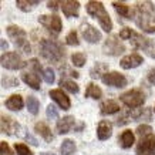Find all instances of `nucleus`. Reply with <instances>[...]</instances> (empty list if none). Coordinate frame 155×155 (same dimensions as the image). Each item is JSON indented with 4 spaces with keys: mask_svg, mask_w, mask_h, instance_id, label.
I'll use <instances>...</instances> for the list:
<instances>
[{
    "mask_svg": "<svg viewBox=\"0 0 155 155\" xmlns=\"http://www.w3.org/2000/svg\"><path fill=\"white\" fill-rule=\"evenodd\" d=\"M135 23L147 33H155V6L151 2L135 3Z\"/></svg>",
    "mask_w": 155,
    "mask_h": 155,
    "instance_id": "1",
    "label": "nucleus"
},
{
    "mask_svg": "<svg viewBox=\"0 0 155 155\" xmlns=\"http://www.w3.org/2000/svg\"><path fill=\"white\" fill-rule=\"evenodd\" d=\"M40 53L43 58H46L50 63L58 64L61 60H64V47L54 38H43L40 41Z\"/></svg>",
    "mask_w": 155,
    "mask_h": 155,
    "instance_id": "2",
    "label": "nucleus"
},
{
    "mask_svg": "<svg viewBox=\"0 0 155 155\" xmlns=\"http://www.w3.org/2000/svg\"><path fill=\"white\" fill-rule=\"evenodd\" d=\"M85 9H87V13L90 16H93V17H95V19L98 20L100 26H101V28H103L104 31L110 33L113 30L111 17L107 13V10H105V7H104V5L101 2H88L87 6H85Z\"/></svg>",
    "mask_w": 155,
    "mask_h": 155,
    "instance_id": "3",
    "label": "nucleus"
},
{
    "mask_svg": "<svg viewBox=\"0 0 155 155\" xmlns=\"http://www.w3.org/2000/svg\"><path fill=\"white\" fill-rule=\"evenodd\" d=\"M7 36L13 40L14 46L19 47L23 53L31 51V47H30L27 40V33L21 27H19V26H9L7 27Z\"/></svg>",
    "mask_w": 155,
    "mask_h": 155,
    "instance_id": "4",
    "label": "nucleus"
},
{
    "mask_svg": "<svg viewBox=\"0 0 155 155\" xmlns=\"http://www.w3.org/2000/svg\"><path fill=\"white\" fill-rule=\"evenodd\" d=\"M2 67L7 68V70H21L27 63L23 61V58L14 51H9V53H3L2 54Z\"/></svg>",
    "mask_w": 155,
    "mask_h": 155,
    "instance_id": "5",
    "label": "nucleus"
},
{
    "mask_svg": "<svg viewBox=\"0 0 155 155\" xmlns=\"http://www.w3.org/2000/svg\"><path fill=\"white\" fill-rule=\"evenodd\" d=\"M0 128H2V132H5L7 135H17V137H21L23 135L26 138V134L21 131H24L21 125H20L17 121H14L13 118L10 117H6V115H2V120H0Z\"/></svg>",
    "mask_w": 155,
    "mask_h": 155,
    "instance_id": "6",
    "label": "nucleus"
},
{
    "mask_svg": "<svg viewBox=\"0 0 155 155\" xmlns=\"http://www.w3.org/2000/svg\"><path fill=\"white\" fill-rule=\"evenodd\" d=\"M120 100L127 107H130V110H134V108L141 107L142 104H144V101H145V97H144V94H142L140 90H130L127 93H124L120 97Z\"/></svg>",
    "mask_w": 155,
    "mask_h": 155,
    "instance_id": "7",
    "label": "nucleus"
},
{
    "mask_svg": "<svg viewBox=\"0 0 155 155\" xmlns=\"http://www.w3.org/2000/svg\"><path fill=\"white\" fill-rule=\"evenodd\" d=\"M131 43L135 48H141V50H144L150 57L155 58V40L142 37L141 34H135L134 38L131 40Z\"/></svg>",
    "mask_w": 155,
    "mask_h": 155,
    "instance_id": "8",
    "label": "nucleus"
},
{
    "mask_svg": "<svg viewBox=\"0 0 155 155\" xmlns=\"http://www.w3.org/2000/svg\"><path fill=\"white\" fill-rule=\"evenodd\" d=\"M103 51L104 54H108V56H120L121 53L125 51V46L118 40L117 36H111L104 43Z\"/></svg>",
    "mask_w": 155,
    "mask_h": 155,
    "instance_id": "9",
    "label": "nucleus"
},
{
    "mask_svg": "<svg viewBox=\"0 0 155 155\" xmlns=\"http://www.w3.org/2000/svg\"><path fill=\"white\" fill-rule=\"evenodd\" d=\"M38 23L54 34H58L61 31V28H63L61 19L58 16H56V14L54 16H46V14H43V16L38 17Z\"/></svg>",
    "mask_w": 155,
    "mask_h": 155,
    "instance_id": "10",
    "label": "nucleus"
},
{
    "mask_svg": "<svg viewBox=\"0 0 155 155\" xmlns=\"http://www.w3.org/2000/svg\"><path fill=\"white\" fill-rule=\"evenodd\" d=\"M137 155H155V135L151 134L141 138L137 145Z\"/></svg>",
    "mask_w": 155,
    "mask_h": 155,
    "instance_id": "11",
    "label": "nucleus"
},
{
    "mask_svg": "<svg viewBox=\"0 0 155 155\" xmlns=\"http://www.w3.org/2000/svg\"><path fill=\"white\" fill-rule=\"evenodd\" d=\"M101 80H103L104 84L111 85V87H117V88H122V87H125V85H127V78H125L122 74H120L118 71L107 73Z\"/></svg>",
    "mask_w": 155,
    "mask_h": 155,
    "instance_id": "12",
    "label": "nucleus"
},
{
    "mask_svg": "<svg viewBox=\"0 0 155 155\" xmlns=\"http://www.w3.org/2000/svg\"><path fill=\"white\" fill-rule=\"evenodd\" d=\"M80 31H81V36H83L88 43H98L100 40H101V33L88 23L81 24Z\"/></svg>",
    "mask_w": 155,
    "mask_h": 155,
    "instance_id": "13",
    "label": "nucleus"
},
{
    "mask_svg": "<svg viewBox=\"0 0 155 155\" xmlns=\"http://www.w3.org/2000/svg\"><path fill=\"white\" fill-rule=\"evenodd\" d=\"M142 113V108H134V110H128L125 113H122L120 117L117 118V125H125L131 121H137L140 120Z\"/></svg>",
    "mask_w": 155,
    "mask_h": 155,
    "instance_id": "14",
    "label": "nucleus"
},
{
    "mask_svg": "<svg viewBox=\"0 0 155 155\" xmlns=\"http://www.w3.org/2000/svg\"><path fill=\"white\" fill-rule=\"evenodd\" d=\"M142 63V56H140L138 53H131L128 56L122 57L120 64L124 70H131V68H135Z\"/></svg>",
    "mask_w": 155,
    "mask_h": 155,
    "instance_id": "15",
    "label": "nucleus"
},
{
    "mask_svg": "<svg viewBox=\"0 0 155 155\" xmlns=\"http://www.w3.org/2000/svg\"><path fill=\"white\" fill-rule=\"evenodd\" d=\"M61 10L66 17H77L78 16V10H80V3L74 2V0H64L61 2Z\"/></svg>",
    "mask_w": 155,
    "mask_h": 155,
    "instance_id": "16",
    "label": "nucleus"
},
{
    "mask_svg": "<svg viewBox=\"0 0 155 155\" xmlns=\"http://www.w3.org/2000/svg\"><path fill=\"white\" fill-rule=\"evenodd\" d=\"M50 97H51V98L58 104V107L63 108V110H68V108L71 107L70 98L67 97L66 93H63V90H51V91H50Z\"/></svg>",
    "mask_w": 155,
    "mask_h": 155,
    "instance_id": "17",
    "label": "nucleus"
},
{
    "mask_svg": "<svg viewBox=\"0 0 155 155\" xmlns=\"http://www.w3.org/2000/svg\"><path fill=\"white\" fill-rule=\"evenodd\" d=\"M75 125V120L73 115H67V117H63L57 121V125H56V130L58 134H67V132L71 131V128Z\"/></svg>",
    "mask_w": 155,
    "mask_h": 155,
    "instance_id": "18",
    "label": "nucleus"
},
{
    "mask_svg": "<svg viewBox=\"0 0 155 155\" xmlns=\"http://www.w3.org/2000/svg\"><path fill=\"white\" fill-rule=\"evenodd\" d=\"M111 134H113V124L110 121H105V120L100 121L98 127H97V137H98V140L105 141V140H108L111 137Z\"/></svg>",
    "mask_w": 155,
    "mask_h": 155,
    "instance_id": "19",
    "label": "nucleus"
},
{
    "mask_svg": "<svg viewBox=\"0 0 155 155\" xmlns=\"http://www.w3.org/2000/svg\"><path fill=\"white\" fill-rule=\"evenodd\" d=\"M34 131L37 132V134H40V137H41L43 140L46 142H51L53 140H54V135H53L51 130L48 128V125L46 124V122H36V125H34Z\"/></svg>",
    "mask_w": 155,
    "mask_h": 155,
    "instance_id": "20",
    "label": "nucleus"
},
{
    "mask_svg": "<svg viewBox=\"0 0 155 155\" xmlns=\"http://www.w3.org/2000/svg\"><path fill=\"white\" fill-rule=\"evenodd\" d=\"M118 111H120V105L114 100H107V101L101 103V105H100V113L103 115H111V114H115Z\"/></svg>",
    "mask_w": 155,
    "mask_h": 155,
    "instance_id": "21",
    "label": "nucleus"
},
{
    "mask_svg": "<svg viewBox=\"0 0 155 155\" xmlns=\"http://www.w3.org/2000/svg\"><path fill=\"white\" fill-rule=\"evenodd\" d=\"M21 80L27 85H30L33 90H40V77L36 74V71H28V73H23Z\"/></svg>",
    "mask_w": 155,
    "mask_h": 155,
    "instance_id": "22",
    "label": "nucleus"
},
{
    "mask_svg": "<svg viewBox=\"0 0 155 155\" xmlns=\"http://www.w3.org/2000/svg\"><path fill=\"white\" fill-rule=\"evenodd\" d=\"M5 105L9 110H12V111H19V110H21L24 105V101H23V97L19 94H13L10 95L9 98L6 100Z\"/></svg>",
    "mask_w": 155,
    "mask_h": 155,
    "instance_id": "23",
    "label": "nucleus"
},
{
    "mask_svg": "<svg viewBox=\"0 0 155 155\" xmlns=\"http://www.w3.org/2000/svg\"><path fill=\"white\" fill-rule=\"evenodd\" d=\"M108 73V66L105 63H97L91 70H90V75L93 77V78H103L104 75Z\"/></svg>",
    "mask_w": 155,
    "mask_h": 155,
    "instance_id": "24",
    "label": "nucleus"
},
{
    "mask_svg": "<svg viewBox=\"0 0 155 155\" xmlns=\"http://www.w3.org/2000/svg\"><path fill=\"white\" fill-rule=\"evenodd\" d=\"M120 142H121V147L122 148H131V145L135 142V137H134V134H132V131H130V130H125V131L121 134V137H120Z\"/></svg>",
    "mask_w": 155,
    "mask_h": 155,
    "instance_id": "25",
    "label": "nucleus"
},
{
    "mask_svg": "<svg viewBox=\"0 0 155 155\" xmlns=\"http://www.w3.org/2000/svg\"><path fill=\"white\" fill-rule=\"evenodd\" d=\"M85 97L100 100L103 97V91H101V88H100L98 85H95L94 83H90V84L87 85V90H85Z\"/></svg>",
    "mask_w": 155,
    "mask_h": 155,
    "instance_id": "26",
    "label": "nucleus"
},
{
    "mask_svg": "<svg viewBox=\"0 0 155 155\" xmlns=\"http://www.w3.org/2000/svg\"><path fill=\"white\" fill-rule=\"evenodd\" d=\"M38 3H40L38 0H17V2H16V6H17L21 12H26V13H27V12H31Z\"/></svg>",
    "mask_w": 155,
    "mask_h": 155,
    "instance_id": "27",
    "label": "nucleus"
},
{
    "mask_svg": "<svg viewBox=\"0 0 155 155\" xmlns=\"http://www.w3.org/2000/svg\"><path fill=\"white\" fill-rule=\"evenodd\" d=\"M113 6H114V9H115V12H117L120 16L127 17V19L131 17V10H130V6H127L125 3H122V2H113Z\"/></svg>",
    "mask_w": 155,
    "mask_h": 155,
    "instance_id": "28",
    "label": "nucleus"
},
{
    "mask_svg": "<svg viewBox=\"0 0 155 155\" xmlns=\"http://www.w3.org/2000/svg\"><path fill=\"white\" fill-rule=\"evenodd\" d=\"M38 108H40V103H38V100L36 98V97H33V95H28L27 97V110L33 114V115H37Z\"/></svg>",
    "mask_w": 155,
    "mask_h": 155,
    "instance_id": "29",
    "label": "nucleus"
},
{
    "mask_svg": "<svg viewBox=\"0 0 155 155\" xmlns=\"http://www.w3.org/2000/svg\"><path fill=\"white\" fill-rule=\"evenodd\" d=\"M60 151H61V154H63V155L74 154L75 144L71 141V140H64V141H63V144H61V147H60Z\"/></svg>",
    "mask_w": 155,
    "mask_h": 155,
    "instance_id": "30",
    "label": "nucleus"
},
{
    "mask_svg": "<svg viewBox=\"0 0 155 155\" xmlns=\"http://www.w3.org/2000/svg\"><path fill=\"white\" fill-rule=\"evenodd\" d=\"M60 85L63 87V88H66L67 91L73 93V94H77V93H78V85L75 84L74 81H71V80H66V78H61Z\"/></svg>",
    "mask_w": 155,
    "mask_h": 155,
    "instance_id": "31",
    "label": "nucleus"
},
{
    "mask_svg": "<svg viewBox=\"0 0 155 155\" xmlns=\"http://www.w3.org/2000/svg\"><path fill=\"white\" fill-rule=\"evenodd\" d=\"M71 63L75 67H83L85 63V54H83V53H74L71 56Z\"/></svg>",
    "mask_w": 155,
    "mask_h": 155,
    "instance_id": "32",
    "label": "nucleus"
},
{
    "mask_svg": "<svg viewBox=\"0 0 155 155\" xmlns=\"http://www.w3.org/2000/svg\"><path fill=\"white\" fill-rule=\"evenodd\" d=\"M66 43L68 46H78V44H80V41H78V34H77L75 30H71L70 33L67 34Z\"/></svg>",
    "mask_w": 155,
    "mask_h": 155,
    "instance_id": "33",
    "label": "nucleus"
},
{
    "mask_svg": "<svg viewBox=\"0 0 155 155\" xmlns=\"http://www.w3.org/2000/svg\"><path fill=\"white\" fill-rule=\"evenodd\" d=\"M135 34L137 33L134 31V30H131L130 27H125L120 31V38H122V40H132Z\"/></svg>",
    "mask_w": 155,
    "mask_h": 155,
    "instance_id": "34",
    "label": "nucleus"
},
{
    "mask_svg": "<svg viewBox=\"0 0 155 155\" xmlns=\"http://www.w3.org/2000/svg\"><path fill=\"white\" fill-rule=\"evenodd\" d=\"M2 85H3L5 88L16 87V85H19V80H17V78H13V77H6V78H2Z\"/></svg>",
    "mask_w": 155,
    "mask_h": 155,
    "instance_id": "35",
    "label": "nucleus"
},
{
    "mask_svg": "<svg viewBox=\"0 0 155 155\" xmlns=\"http://www.w3.org/2000/svg\"><path fill=\"white\" fill-rule=\"evenodd\" d=\"M43 77H44V81L47 83V84H53L54 80H56V75H54V71L51 68H46V70L43 71Z\"/></svg>",
    "mask_w": 155,
    "mask_h": 155,
    "instance_id": "36",
    "label": "nucleus"
},
{
    "mask_svg": "<svg viewBox=\"0 0 155 155\" xmlns=\"http://www.w3.org/2000/svg\"><path fill=\"white\" fill-rule=\"evenodd\" d=\"M137 131V134L141 137V138H144V137H148V135H151L152 134V130H151V127L150 125H138V128L135 130Z\"/></svg>",
    "mask_w": 155,
    "mask_h": 155,
    "instance_id": "37",
    "label": "nucleus"
},
{
    "mask_svg": "<svg viewBox=\"0 0 155 155\" xmlns=\"http://www.w3.org/2000/svg\"><path fill=\"white\" fill-rule=\"evenodd\" d=\"M14 150H16L17 155H33L31 151L28 150V147L24 145V144H16V145H14Z\"/></svg>",
    "mask_w": 155,
    "mask_h": 155,
    "instance_id": "38",
    "label": "nucleus"
},
{
    "mask_svg": "<svg viewBox=\"0 0 155 155\" xmlns=\"http://www.w3.org/2000/svg\"><path fill=\"white\" fill-rule=\"evenodd\" d=\"M0 154L2 155H14L6 141H0Z\"/></svg>",
    "mask_w": 155,
    "mask_h": 155,
    "instance_id": "39",
    "label": "nucleus"
},
{
    "mask_svg": "<svg viewBox=\"0 0 155 155\" xmlns=\"http://www.w3.org/2000/svg\"><path fill=\"white\" fill-rule=\"evenodd\" d=\"M151 117H152V110H151V108H142L140 120H142V121H150Z\"/></svg>",
    "mask_w": 155,
    "mask_h": 155,
    "instance_id": "40",
    "label": "nucleus"
},
{
    "mask_svg": "<svg viewBox=\"0 0 155 155\" xmlns=\"http://www.w3.org/2000/svg\"><path fill=\"white\" fill-rule=\"evenodd\" d=\"M46 113H47V117L48 118H57L58 117V113H57V108L54 107V105H48L47 110H46Z\"/></svg>",
    "mask_w": 155,
    "mask_h": 155,
    "instance_id": "41",
    "label": "nucleus"
},
{
    "mask_svg": "<svg viewBox=\"0 0 155 155\" xmlns=\"http://www.w3.org/2000/svg\"><path fill=\"white\" fill-rule=\"evenodd\" d=\"M148 81L151 84H155V68L150 70V73H148Z\"/></svg>",
    "mask_w": 155,
    "mask_h": 155,
    "instance_id": "42",
    "label": "nucleus"
},
{
    "mask_svg": "<svg viewBox=\"0 0 155 155\" xmlns=\"http://www.w3.org/2000/svg\"><path fill=\"white\" fill-rule=\"evenodd\" d=\"M58 5H61V3H58V2H47V7L50 10H57L58 9V7H57Z\"/></svg>",
    "mask_w": 155,
    "mask_h": 155,
    "instance_id": "43",
    "label": "nucleus"
},
{
    "mask_svg": "<svg viewBox=\"0 0 155 155\" xmlns=\"http://www.w3.org/2000/svg\"><path fill=\"white\" fill-rule=\"evenodd\" d=\"M0 44H2V51H6V50H7V46H9V44L6 43L5 38H2V40H0Z\"/></svg>",
    "mask_w": 155,
    "mask_h": 155,
    "instance_id": "44",
    "label": "nucleus"
},
{
    "mask_svg": "<svg viewBox=\"0 0 155 155\" xmlns=\"http://www.w3.org/2000/svg\"><path fill=\"white\" fill-rule=\"evenodd\" d=\"M41 155H56V154H51V152H43Z\"/></svg>",
    "mask_w": 155,
    "mask_h": 155,
    "instance_id": "45",
    "label": "nucleus"
},
{
    "mask_svg": "<svg viewBox=\"0 0 155 155\" xmlns=\"http://www.w3.org/2000/svg\"><path fill=\"white\" fill-rule=\"evenodd\" d=\"M154 111H155V108H154Z\"/></svg>",
    "mask_w": 155,
    "mask_h": 155,
    "instance_id": "46",
    "label": "nucleus"
}]
</instances>
